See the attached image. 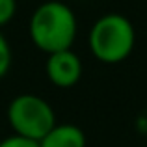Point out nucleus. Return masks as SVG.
Returning a JSON list of instances; mask_svg holds the SVG:
<instances>
[{
  "label": "nucleus",
  "instance_id": "nucleus-1",
  "mask_svg": "<svg viewBox=\"0 0 147 147\" xmlns=\"http://www.w3.org/2000/svg\"><path fill=\"white\" fill-rule=\"evenodd\" d=\"M78 34V21L71 6L60 0H47L34 9L28 21V36L34 47L45 54L73 47Z\"/></svg>",
  "mask_w": 147,
  "mask_h": 147
},
{
  "label": "nucleus",
  "instance_id": "nucleus-2",
  "mask_svg": "<svg viewBox=\"0 0 147 147\" xmlns=\"http://www.w3.org/2000/svg\"><path fill=\"white\" fill-rule=\"evenodd\" d=\"M136 45V30L129 17L121 13H104L91 24L88 47L100 63L115 65L125 61Z\"/></svg>",
  "mask_w": 147,
  "mask_h": 147
},
{
  "label": "nucleus",
  "instance_id": "nucleus-3",
  "mask_svg": "<svg viewBox=\"0 0 147 147\" xmlns=\"http://www.w3.org/2000/svg\"><path fill=\"white\" fill-rule=\"evenodd\" d=\"M7 123L13 134L39 142L56 125V114L47 99L34 93H21L7 104Z\"/></svg>",
  "mask_w": 147,
  "mask_h": 147
},
{
  "label": "nucleus",
  "instance_id": "nucleus-4",
  "mask_svg": "<svg viewBox=\"0 0 147 147\" xmlns=\"http://www.w3.org/2000/svg\"><path fill=\"white\" fill-rule=\"evenodd\" d=\"M82 60L73 49L47 54L45 75L52 86L61 88V90L76 86L82 78Z\"/></svg>",
  "mask_w": 147,
  "mask_h": 147
},
{
  "label": "nucleus",
  "instance_id": "nucleus-5",
  "mask_svg": "<svg viewBox=\"0 0 147 147\" xmlns=\"http://www.w3.org/2000/svg\"><path fill=\"white\" fill-rule=\"evenodd\" d=\"M39 147H86V134L73 123H56L39 140Z\"/></svg>",
  "mask_w": 147,
  "mask_h": 147
},
{
  "label": "nucleus",
  "instance_id": "nucleus-6",
  "mask_svg": "<svg viewBox=\"0 0 147 147\" xmlns=\"http://www.w3.org/2000/svg\"><path fill=\"white\" fill-rule=\"evenodd\" d=\"M11 60H13V54H11V47L7 43L6 36L0 32V80L6 78V75L11 69Z\"/></svg>",
  "mask_w": 147,
  "mask_h": 147
},
{
  "label": "nucleus",
  "instance_id": "nucleus-7",
  "mask_svg": "<svg viewBox=\"0 0 147 147\" xmlns=\"http://www.w3.org/2000/svg\"><path fill=\"white\" fill-rule=\"evenodd\" d=\"M17 4H19V0H0V30L15 19Z\"/></svg>",
  "mask_w": 147,
  "mask_h": 147
},
{
  "label": "nucleus",
  "instance_id": "nucleus-8",
  "mask_svg": "<svg viewBox=\"0 0 147 147\" xmlns=\"http://www.w3.org/2000/svg\"><path fill=\"white\" fill-rule=\"evenodd\" d=\"M0 147H39V142L11 134V136H6L4 140H0Z\"/></svg>",
  "mask_w": 147,
  "mask_h": 147
}]
</instances>
